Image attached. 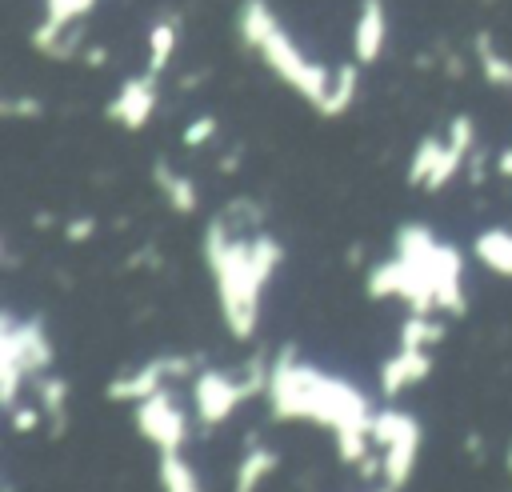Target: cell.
Returning <instances> with one entry per match:
<instances>
[{
  "label": "cell",
  "instance_id": "25",
  "mask_svg": "<svg viewBox=\"0 0 512 492\" xmlns=\"http://www.w3.org/2000/svg\"><path fill=\"white\" fill-rule=\"evenodd\" d=\"M216 132H220V120H216L212 112H204V116H196V120H188V124H184L180 144H184V148H204Z\"/></svg>",
  "mask_w": 512,
  "mask_h": 492
},
{
  "label": "cell",
  "instance_id": "14",
  "mask_svg": "<svg viewBox=\"0 0 512 492\" xmlns=\"http://www.w3.org/2000/svg\"><path fill=\"white\" fill-rule=\"evenodd\" d=\"M32 384H36V388H32V392H36V404H40L44 416H48V436L60 440V436L68 432V380L40 372V376H32Z\"/></svg>",
  "mask_w": 512,
  "mask_h": 492
},
{
  "label": "cell",
  "instance_id": "7",
  "mask_svg": "<svg viewBox=\"0 0 512 492\" xmlns=\"http://www.w3.org/2000/svg\"><path fill=\"white\" fill-rule=\"evenodd\" d=\"M196 368H200V356H184V352L152 356V360H144L140 368L112 376L108 388H104V396H108L112 404H140V400H148L152 392H160L168 380H184V376H192Z\"/></svg>",
  "mask_w": 512,
  "mask_h": 492
},
{
  "label": "cell",
  "instance_id": "16",
  "mask_svg": "<svg viewBox=\"0 0 512 492\" xmlns=\"http://www.w3.org/2000/svg\"><path fill=\"white\" fill-rule=\"evenodd\" d=\"M472 252H476V260L488 268V272H496V276H504V280H512V228H484L476 240H472Z\"/></svg>",
  "mask_w": 512,
  "mask_h": 492
},
{
  "label": "cell",
  "instance_id": "9",
  "mask_svg": "<svg viewBox=\"0 0 512 492\" xmlns=\"http://www.w3.org/2000/svg\"><path fill=\"white\" fill-rule=\"evenodd\" d=\"M156 72H140V76H128L120 88H116V96L108 100V108H104V116L112 120V124H120L124 132H140L148 120H152V112H156V100H160V88H156Z\"/></svg>",
  "mask_w": 512,
  "mask_h": 492
},
{
  "label": "cell",
  "instance_id": "23",
  "mask_svg": "<svg viewBox=\"0 0 512 492\" xmlns=\"http://www.w3.org/2000/svg\"><path fill=\"white\" fill-rule=\"evenodd\" d=\"M476 60H480V76H484L492 88H512V60L496 48L492 32H480V36H476Z\"/></svg>",
  "mask_w": 512,
  "mask_h": 492
},
{
  "label": "cell",
  "instance_id": "18",
  "mask_svg": "<svg viewBox=\"0 0 512 492\" xmlns=\"http://www.w3.org/2000/svg\"><path fill=\"white\" fill-rule=\"evenodd\" d=\"M276 468H280L276 448L252 444V448L240 456V464H236V484H232V492H260V488H264V480H268Z\"/></svg>",
  "mask_w": 512,
  "mask_h": 492
},
{
  "label": "cell",
  "instance_id": "33",
  "mask_svg": "<svg viewBox=\"0 0 512 492\" xmlns=\"http://www.w3.org/2000/svg\"><path fill=\"white\" fill-rule=\"evenodd\" d=\"M376 492H392V488H388V484H384V488H376Z\"/></svg>",
  "mask_w": 512,
  "mask_h": 492
},
{
  "label": "cell",
  "instance_id": "11",
  "mask_svg": "<svg viewBox=\"0 0 512 492\" xmlns=\"http://www.w3.org/2000/svg\"><path fill=\"white\" fill-rule=\"evenodd\" d=\"M472 148H476V124H472L468 112H456V116L448 120V132H444V156H440V168L432 172V180H428L424 192H440L448 180H456L460 168L468 164Z\"/></svg>",
  "mask_w": 512,
  "mask_h": 492
},
{
  "label": "cell",
  "instance_id": "26",
  "mask_svg": "<svg viewBox=\"0 0 512 492\" xmlns=\"http://www.w3.org/2000/svg\"><path fill=\"white\" fill-rule=\"evenodd\" d=\"M40 112H44V104L36 96H8V100H0V116H8V120H36Z\"/></svg>",
  "mask_w": 512,
  "mask_h": 492
},
{
  "label": "cell",
  "instance_id": "24",
  "mask_svg": "<svg viewBox=\"0 0 512 492\" xmlns=\"http://www.w3.org/2000/svg\"><path fill=\"white\" fill-rule=\"evenodd\" d=\"M440 156H444V136H424L420 144H416V152H412V160H408V188H428V180H432V172L440 168Z\"/></svg>",
  "mask_w": 512,
  "mask_h": 492
},
{
  "label": "cell",
  "instance_id": "17",
  "mask_svg": "<svg viewBox=\"0 0 512 492\" xmlns=\"http://www.w3.org/2000/svg\"><path fill=\"white\" fill-rule=\"evenodd\" d=\"M400 440H424L420 420L412 412H404V408H380L372 416V444L388 448V444H400Z\"/></svg>",
  "mask_w": 512,
  "mask_h": 492
},
{
  "label": "cell",
  "instance_id": "1",
  "mask_svg": "<svg viewBox=\"0 0 512 492\" xmlns=\"http://www.w3.org/2000/svg\"><path fill=\"white\" fill-rule=\"evenodd\" d=\"M264 396H268L272 420H280V424H288V420L324 424L336 440L340 464L356 468L372 452V416L376 412H372L368 396L356 384H348L316 364H304L292 344H284L272 356Z\"/></svg>",
  "mask_w": 512,
  "mask_h": 492
},
{
  "label": "cell",
  "instance_id": "29",
  "mask_svg": "<svg viewBox=\"0 0 512 492\" xmlns=\"http://www.w3.org/2000/svg\"><path fill=\"white\" fill-rule=\"evenodd\" d=\"M496 172H500L504 180H512V148H504V152L496 156Z\"/></svg>",
  "mask_w": 512,
  "mask_h": 492
},
{
  "label": "cell",
  "instance_id": "30",
  "mask_svg": "<svg viewBox=\"0 0 512 492\" xmlns=\"http://www.w3.org/2000/svg\"><path fill=\"white\" fill-rule=\"evenodd\" d=\"M84 64H92V68H100V64H108V48H88V56H84Z\"/></svg>",
  "mask_w": 512,
  "mask_h": 492
},
{
  "label": "cell",
  "instance_id": "31",
  "mask_svg": "<svg viewBox=\"0 0 512 492\" xmlns=\"http://www.w3.org/2000/svg\"><path fill=\"white\" fill-rule=\"evenodd\" d=\"M236 164H240V148H232L228 156H220V172H236Z\"/></svg>",
  "mask_w": 512,
  "mask_h": 492
},
{
  "label": "cell",
  "instance_id": "2",
  "mask_svg": "<svg viewBox=\"0 0 512 492\" xmlns=\"http://www.w3.org/2000/svg\"><path fill=\"white\" fill-rule=\"evenodd\" d=\"M392 248V260H380L364 280L372 300H404L408 312H448L452 320L468 312L464 256L456 244L436 240L428 224H400Z\"/></svg>",
  "mask_w": 512,
  "mask_h": 492
},
{
  "label": "cell",
  "instance_id": "13",
  "mask_svg": "<svg viewBox=\"0 0 512 492\" xmlns=\"http://www.w3.org/2000/svg\"><path fill=\"white\" fill-rule=\"evenodd\" d=\"M152 184L160 188L164 204H168L176 216H192V212L200 208L196 180H192V176H184V172H180L172 160H156V164H152Z\"/></svg>",
  "mask_w": 512,
  "mask_h": 492
},
{
  "label": "cell",
  "instance_id": "15",
  "mask_svg": "<svg viewBox=\"0 0 512 492\" xmlns=\"http://www.w3.org/2000/svg\"><path fill=\"white\" fill-rule=\"evenodd\" d=\"M356 92H360V64H356V60H344V64H336V68H332V84H328L324 100L316 104V116H324V120H336V116H344V112L352 108Z\"/></svg>",
  "mask_w": 512,
  "mask_h": 492
},
{
  "label": "cell",
  "instance_id": "3",
  "mask_svg": "<svg viewBox=\"0 0 512 492\" xmlns=\"http://www.w3.org/2000/svg\"><path fill=\"white\" fill-rule=\"evenodd\" d=\"M204 260L216 284V304L228 336L252 340L260 324V292L284 264V244L272 232L236 236V224L216 212L204 228Z\"/></svg>",
  "mask_w": 512,
  "mask_h": 492
},
{
  "label": "cell",
  "instance_id": "22",
  "mask_svg": "<svg viewBox=\"0 0 512 492\" xmlns=\"http://www.w3.org/2000/svg\"><path fill=\"white\" fill-rule=\"evenodd\" d=\"M448 336V324L436 320L432 312H408V320L400 324V348H436Z\"/></svg>",
  "mask_w": 512,
  "mask_h": 492
},
{
  "label": "cell",
  "instance_id": "19",
  "mask_svg": "<svg viewBox=\"0 0 512 492\" xmlns=\"http://www.w3.org/2000/svg\"><path fill=\"white\" fill-rule=\"evenodd\" d=\"M380 456H384V476H380V480H384L392 492H404L408 480H412V472H416V464H420V440L388 444V448H380Z\"/></svg>",
  "mask_w": 512,
  "mask_h": 492
},
{
  "label": "cell",
  "instance_id": "27",
  "mask_svg": "<svg viewBox=\"0 0 512 492\" xmlns=\"http://www.w3.org/2000/svg\"><path fill=\"white\" fill-rule=\"evenodd\" d=\"M8 416H12V432H36L48 416H44V408L40 404H16V408H8Z\"/></svg>",
  "mask_w": 512,
  "mask_h": 492
},
{
  "label": "cell",
  "instance_id": "32",
  "mask_svg": "<svg viewBox=\"0 0 512 492\" xmlns=\"http://www.w3.org/2000/svg\"><path fill=\"white\" fill-rule=\"evenodd\" d=\"M504 464H508V476H512V440H508V456H504Z\"/></svg>",
  "mask_w": 512,
  "mask_h": 492
},
{
  "label": "cell",
  "instance_id": "28",
  "mask_svg": "<svg viewBox=\"0 0 512 492\" xmlns=\"http://www.w3.org/2000/svg\"><path fill=\"white\" fill-rule=\"evenodd\" d=\"M96 216H72V220H64V240L68 244H84V240H92L96 236Z\"/></svg>",
  "mask_w": 512,
  "mask_h": 492
},
{
  "label": "cell",
  "instance_id": "20",
  "mask_svg": "<svg viewBox=\"0 0 512 492\" xmlns=\"http://www.w3.org/2000/svg\"><path fill=\"white\" fill-rule=\"evenodd\" d=\"M156 480H160V492H204L200 472L184 460V448H180V452H160V460H156Z\"/></svg>",
  "mask_w": 512,
  "mask_h": 492
},
{
  "label": "cell",
  "instance_id": "21",
  "mask_svg": "<svg viewBox=\"0 0 512 492\" xmlns=\"http://www.w3.org/2000/svg\"><path fill=\"white\" fill-rule=\"evenodd\" d=\"M176 44H180V24L172 16H160L152 28H148V72H164L176 56Z\"/></svg>",
  "mask_w": 512,
  "mask_h": 492
},
{
  "label": "cell",
  "instance_id": "10",
  "mask_svg": "<svg viewBox=\"0 0 512 492\" xmlns=\"http://www.w3.org/2000/svg\"><path fill=\"white\" fill-rule=\"evenodd\" d=\"M428 376H432V348H396L380 364V392L384 400H396L408 388L424 384Z\"/></svg>",
  "mask_w": 512,
  "mask_h": 492
},
{
  "label": "cell",
  "instance_id": "12",
  "mask_svg": "<svg viewBox=\"0 0 512 492\" xmlns=\"http://www.w3.org/2000/svg\"><path fill=\"white\" fill-rule=\"evenodd\" d=\"M388 40V8L384 0H360L356 24H352V60L356 64H376Z\"/></svg>",
  "mask_w": 512,
  "mask_h": 492
},
{
  "label": "cell",
  "instance_id": "8",
  "mask_svg": "<svg viewBox=\"0 0 512 492\" xmlns=\"http://www.w3.org/2000/svg\"><path fill=\"white\" fill-rule=\"evenodd\" d=\"M136 432L156 448V452H180L188 444V412L176 404L172 388L152 392L148 400L136 404Z\"/></svg>",
  "mask_w": 512,
  "mask_h": 492
},
{
  "label": "cell",
  "instance_id": "5",
  "mask_svg": "<svg viewBox=\"0 0 512 492\" xmlns=\"http://www.w3.org/2000/svg\"><path fill=\"white\" fill-rule=\"evenodd\" d=\"M56 348L48 340V328L40 316L16 320L12 312H0V404H20V384L28 376L48 372Z\"/></svg>",
  "mask_w": 512,
  "mask_h": 492
},
{
  "label": "cell",
  "instance_id": "4",
  "mask_svg": "<svg viewBox=\"0 0 512 492\" xmlns=\"http://www.w3.org/2000/svg\"><path fill=\"white\" fill-rule=\"evenodd\" d=\"M236 28H240L244 48L260 52V60H264L292 92H300L312 108L324 100V92H328V84H332V68H324V64H316V60H308V56L300 52V44L284 32V24H280V16L272 12L268 0H244L240 12H236Z\"/></svg>",
  "mask_w": 512,
  "mask_h": 492
},
{
  "label": "cell",
  "instance_id": "34",
  "mask_svg": "<svg viewBox=\"0 0 512 492\" xmlns=\"http://www.w3.org/2000/svg\"><path fill=\"white\" fill-rule=\"evenodd\" d=\"M484 4H492V0H484Z\"/></svg>",
  "mask_w": 512,
  "mask_h": 492
},
{
  "label": "cell",
  "instance_id": "6",
  "mask_svg": "<svg viewBox=\"0 0 512 492\" xmlns=\"http://www.w3.org/2000/svg\"><path fill=\"white\" fill-rule=\"evenodd\" d=\"M268 372H272V360L256 356L248 360L240 372H224V368H200L192 376V412L200 424H224L244 400L268 392Z\"/></svg>",
  "mask_w": 512,
  "mask_h": 492
}]
</instances>
